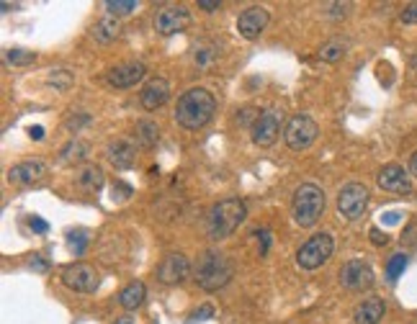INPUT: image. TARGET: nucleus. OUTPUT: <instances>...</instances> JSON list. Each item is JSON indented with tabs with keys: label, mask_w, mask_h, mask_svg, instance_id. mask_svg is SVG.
Wrapping results in <instances>:
<instances>
[{
	"label": "nucleus",
	"mask_w": 417,
	"mask_h": 324,
	"mask_svg": "<svg viewBox=\"0 0 417 324\" xmlns=\"http://www.w3.org/2000/svg\"><path fill=\"white\" fill-rule=\"evenodd\" d=\"M216 114V98L206 88H188L175 103V121L188 131L204 129Z\"/></svg>",
	"instance_id": "nucleus-1"
},
{
	"label": "nucleus",
	"mask_w": 417,
	"mask_h": 324,
	"mask_svg": "<svg viewBox=\"0 0 417 324\" xmlns=\"http://www.w3.org/2000/svg\"><path fill=\"white\" fill-rule=\"evenodd\" d=\"M234 266L232 260L216 250H206L204 255L199 257V263L194 268V281L199 288H204L206 294H214L232 281Z\"/></svg>",
	"instance_id": "nucleus-2"
},
{
	"label": "nucleus",
	"mask_w": 417,
	"mask_h": 324,
	"mask_svg": "<svg viewBox=\"0 0 417 324\" xmlns=\"http://www.w3.org/2000/svg\"><path fill=\"white\" fill-rule=\"evenodd\" d=\"M245 216H247V206H245V201H240V198H224L219 204H214L209 216H206L209 239L222 242L227 237H232L234 229L245 222Z\"/></svg>",
	"instance_id": "nucleus-3"
},
{
	"label": "nucleus",
	"mask_w": 417,
	"mask_h": 324,
	"mask_svg": "<svg viewBox=\"0 0 417 324\" xmlns=\"http://www.w3.org/2000/svg\"><path fill=\"white\" fill-rule=\"evenodd\" d=\"M325 214V191L314 183H301L296 191H294L292 198V216L294 224L301 226V229H309L322 219Z\"/></svg>",
	"instance_id": "nucleus-4"
},
{
	"label": "nucleus",
	"mask_w": 417,
	"mask_h": 324,
	"mask_svg": "<svg viewBox=\"0 0 417 324\" xmlns=\"http://www.w3.org/2000/svg\"><path fill=\"white\" fill-rule=\"evenodd\" d=\"M332 250H335V239L330 232H317L296 250V266L301 270H317L332 257Z\"/></svg>",
	"instance_id": "nucleus-5"
},
{
	"label": "nucleus",
	"mask_w": 417,
	"mask_h": 324,
	"mask_svg": "<svg viewBox=\"0 0 417 324\" xmlns=\"http://www.w3.org/2000/svg\"><path fill=\"white\" fill-rule=\"evenodd\" d=\"M320 134V127H317V121L307 114H294L289 121H286V127H283V142H286V147L294 149V152H304V149H309L314 144V139Z\"/></svg>",
	"instance_id": "nucleus-6"
},
{
	"label": "nucleus",
	"mask_w": 417,
	"mask_h": 324,
	"mask_svg": "<svg viewBox=\"0 0 417 324\" xmlns=\"http://www.w3.org/2000/svg\"><path fill=\"white\" fill-rule=\"evenodd\" d=\"M369 188L363 183H345L338 191V214L345 222H358L369 208Z\"/></svg>",
	"instance_id": "nucleus-7"
},
{
	"label": "nucleus",
	"mask_w": 417,
	"mask_h": 324,
	"mask_svg": "<svg viewBox=\"0 0 417 324\" xmlns=\"http://www.w3.org/2000/svg\"><path fill=\"white\" fill-rule=\"evenodd\" d=\"M62 285L75 291V294H96L98 285H101V275L93 266L88 263H72L62 270Z\"/></svg>",
	"instance_id": "nucleus-8"
},
{
	"label": "nucleus",
	"mask_w": 417,
	"mask_h": 324,
	"mask_svg": "<svg viewBox=\"0 0 417 324\" xmlns=\"http://www.w3.org/2000/svg\"><path fill=\"white\" fill-rule=\"evenodd\" d=\"M152 26L160 36H175L191 26V10L185 6H165V8L155 10Z\"/></svg>",
	"instance_id": "nucleus-9"
},
{
	"label": "nucleus",
	"mask_w": 417,
	"mask_h": 324,
	"mask_svg": "<svg viewBox=\"0 0 417 324\" xmlns=\"http://www.w3.org/2000/svg\"><path fill=\"white\" fill-rule=\"evenodd\" d=\"M271 23V10L265 6H250L237 16V31L247 41H255Z\"/></svg>",
	"instance_id": "nucleus-10"
},
{
	"label": "nucleus",
	"mask_w": 417,
	"mask_h": 324,
	"mask_svg": "<svg viewBox=\"0 0 417 324\" xmlns=\"http://www.w3.org/2000/svg\"><path fill=\"white\" fill-rule=\"evenodd\" d=\"M250 134L255 147H271L273 142L278 139V134H281V114L276 108L261 111V116L255 121V127L250 129Z\"/></svg>",
	"instance_id": "nucleus-11"
},
{
	"label": "nucleus",
	"mask_w": 417,
	"mask_h": 324,
	"mask_svg": "<svg viewBox=\"0 0 417 324\" xmlns=\"http://www.w3.org/2000/svg\"><path fill=\"white\" fill-rule=\"evenodd\" d=\"M188 273H191V263H188V257H185L183 252H170V255H165L155 270L157 281L165 285L183 283L185 278H188Z\"/></svg>",
	"instance_id": "nucleus-12"
},
{
	"label": "nucleus",
	"mask_w": 417,
	"mask_h": 324,
	"mask_svg": "<svg viewBox=\"0 0 417 324\" xmlns=\"http://www.w3.org/2000/svg\"><path fill=\"white\" fill-rule=\"evenodd\" d=\"M340 283L348 291H369L374 285V270L363 260H348L340 268Z\"/></svg>",
	"instance_id": "nucleus-13"
},
{
	"label": "nucleus",
	"mask_w": 417,
	"mask_h": 324,
	"mask_svg": "<svg viewBox=\"0 0 417 324\" xmlns=\"http://www.w3.org/2000/svg\"><path fill=\"white\" fill-rule=\"evenodd\" d=\"M376 183L381 191H389V193H399V196H409L412 193V180H409V173L397 162H389L378 170Z\"/></svg>",
	"instance_id": "nucleus-14"
},
{
	"label": "nucleus",
	"mask_w": 417,
	"mask_h": 324,
	"mask_svg": "<svg viewBox=\"0 0 417 324\" xmlns=\"http://www.w3.org/2000/svg\"><path fill=\"white\" fill-rule=\"evenodd\" d=\"M49 167L47 162L41 160H26V162H19L8 170V183L13 186H39L41 180L47 177Z\"/></svg>",
	"instance_id": "nucleus-15"
},
{
	"label": "nucleus",
	"mask_w": 417,
	"mask_h": 324,
	"mask_svg": "<svg viewBox=\"0 0 417 324\" xmlns=\"http://www.w3.org/2000/svg\"><path fill=\"white\" fill-rule=\"evenodd\" d=\"M147 75V67L142 65V62H124V65H116V67L111 69L106 75L108 85L111 88H134L136 83H142Z\"/></svg>",
	"instance_id": "nucleus-16"
},
{
	"label": "nucleus",
	"mask_w": 417,
	"mask_h": 324,
	"mask_svg": "<svg viewBox=\"0 0 417 324\" xmlns=\"http://www.w3.org/2000/svg\"><path fill=\"white\" fill-rule=\"evenodd\" d=\"M170 98V83L165 78H152L145 83V88L139 93V103L145 111H157L163 108Z\"/></svg>",
	"instance_id": "nucleus-17"
},
{
	"label": "nucleus",
	"mask_w": 417,
	"mask_h": 324,
	"mask_svg": "<svg viewBox=\"0 0 417 324\" xmlns=\"http://www.w3.org/2000/svg\"><path fill=\"white\" fill-rule=\"evenodd\" d=\"M108 155V162L116 167V170H129V167H134L136 162V147L129 142V139H116V142H111L106 149Z\"/></svg>",
	"instance_id": "nucleus-18"
},
{
	"label": "nucleus",
	"mask_w": 417,
	"mask_h": 324,
	"mask_svg": "<svg viewBox=\"0 0 417 324\" xmlns=\"http://www.w3.org/2000/svg\"><path fill=\"white\" fill-rule=\"evenodd\" d=\"M387 314V304H384V299H378V296H371L366 301H360L356 306V312H353V322L356 324H378Z\"/></svg>",
	"instance_id": "nucleus-19"
},
{
	"label": "nucleus",
	"mask_w": 417,
	"mask_h": 324,
	"mask_svg": "<svg viewBox=\"0 0 417 324\" xmlns=\"http://www.w3.org/2000/svg\"><path fill=\"white\" fill-rule=\"evenodd\" d=\"M75 183H78V188L85 191V193H98V191L103 188V183H106V177H103V170L98 165H85L78 170Z\"/></svg>",
	"instance_id": "nucleus-20"
},
{
	"label": "nucleus",
	"mask_w": 417,
	"mask_h": 324,
	"mask_svg": "<svg viewBox=\"0 0 417 324\" xmlns=\"http://www.w3.org/2000/svg\"><path fill=\"white\" fill-rule=\"evenodd\" d=\"M88 155H90V144L83 142V139H70L65 147L59 149V162L62 165H80L85 162Z\"/></svg>",
	"instance_id": "nucleus-21"
},
{
	"label": "nucleus",
	"mask_w": 417,
	"mask_h": 324,
	"mask_svg": "<svg viewBox=\"0 0 417 324\" xmlns=\"http://www.w3.org/2000/svg\"><path fill=\"white\" fill-rule=\"evenodd\" d=\"M121 34V23L114 16H106V19L96 21V26L90 29V36L98 41V44H111L114 39H119Z\"/></svg>",
	"instance_id": "nucleus-22"
},
{
	"label": "nucleus",
	"mask_w": 417,
	"mask_h": 324,
	"mask_svg": "<svg viewBox=\"0 0 417 324\" xmlns=\"http://www.w3.org/2000/svg\"><path fill=\"white\" fill-rule=\"evenodd\" d=\"M145 296H147L145 283L132 281L129 285H124V288H121V294H119V304L124 306L126 312H136L139 306L145 304Z\"/></svg>",
	"instance_id": "nucleus-23"
},
{
	"label": "nucleus",
	"mask_w": 417,
	"mask_h": 324,
	"mask_svg": "<svg viewBox=\"0 0 417 324\" xmlns=\"http://www.w3.org/2000/svg\"><path fill=\"white\" fill-rule=\"evenodd\" d=\"M134 137H136V144H142L145 149H152L157 142H160V129H157L155 121L145 118V121H139V124H136Z\"/></svg>",
	"instance_id": "nucleus-24"
},
{
	"label": "nucleus",
	"mask_w": 417,
	"mask_h": 324,
	"mask_svg": "<svg viewBox=\"0 0 417 324\" xmlns=\"http://www.w3.org/2000/svg\"><path fill=\"white\" fill-rule=\"evenodd\" d=\"M47 85L49 88L59 90V93H65V90H70L72 85H75V72L72 69H49L47 72Z\"/></svg>",
	"instance_id": "nucleus-25"
},
{
	"label": "nucleus",
	"mask_w": 417,
	"mask_h": 324,
	"mask_svg": "<svg viewBox=\"0 0 417 324\" xmlns=\"http://www.w3.org/2000/svg\"><path fill=\"white\" fill-rule=\"evenodd\" d=\"M37 62V52H29V50H8L6 52V65H13V67H26V65H34Z\"/></svg>",
	"instance_id": "nucleus-26"
},
{
	"label": "nucleus",
	"mask_w": 417,
	"mask_h": 324,
	"mask_svg": "<svg viewBox=\"0 0 417 324\" xmlns=\"http://www.w3.org/2000/svg\"><path fill=\"white\" fill-rule=\"evenodd\" d=\"M407 263H409V257L405 255V252H394V255L389 257V263H387V281L389 283H394L399 275L405 273Z\"/></svg>",
	"instance_id": "nucleus-27"
},
{
	"label": "nucleus",
	"mask_w": 417,
	"mask_h": 324,
	"mask_svg": "<svg viewBox=\"0 0 417 324\" xmlns=\"http://www.w3.org/2000/svg\"><path fill=\"white\" fill-rule=\"evenodd\" d=\"M343 54H345V41H340V39L325 41L320 50L322 62H338V59H343Z\"/></svg>",
	"instance_id": "nucleus-28"
},
{
	"label": "nucleus",
	"mask_w": 417,
	"mask_h": 324,
	"mask_svg": "<svg viewBox=\"0 0 417 324\" xmlns=\"http://www.w3.org/2000/svg\"><path fill=\"white\" fill-rule=\"evenodd\" d=\"M103 8L108 10V16L119 19V16H129V13H134L136 3L134 0H106V3H103Z\"/></svg>",
	"instance_id": "nucleus-29"
},
{
	"label": "nucleus",
	"mask_w": 417,
	"mask_h": 324,
	"mask_svg": "<svg viewBox=\"0 0 417 324\" xmlns=\"http://www.w3.org/2000/svg\"><path fill=\"white\" fill-rule=\"evenodd\" d=\"M68 245H70V250H72V252L80 257L83 252H85L88 232H83V229H78V232H70V235H68Z\"/></svg>",
	"instance_id": "nucleus-30"
},
{
	"label": "nucleus",
	"mask_w": 417,
	"mask_h": 324,
	"mask_svg": "<svg viewBox=\"0 0 417 324\" xmlns=\"http://www.w3.org/2000/svg\"><path fill=\"white\" fill-rule=\"evenodd\" d=\"M258 116H261V111L258 108H252V106H247V108H243V111H237V124L240 127H255V121H258Z\"/></svg>",
	"instance_id": "nucleus-31"
},
{
	"label": "nucleus",
	"mask_w": 417,
	"mask_h": 324,
	"mask_svg": "<svg viewBox=\"0 0 417 324\" xmlns=\"http://www.w3.org/2000/svg\"><path fill=\"white\" fill-rule=\"evenodd\" d=\"M353 8V3H327L325 6V13L330 16V19H345Z\"/></svg>",
	"instance_id": "nucleus-32"
},
{
	"label": "nucleus",
	"mask_w": 417,
	"mask_h": 324,
	"mask_svg": "<svg viewBox=\"0 0 417 324\" xmlns=\"http://www.w3.org/2000/svg\"><path fill=\"white\" fill-rule=\"evenodd\" d=\"M85 124H90V116H88V114H78V116H70L68 121H65V129L78 134V131L85 127Z\"/></svg>",
	"instance_id": "nucleus-33"
},
{
	"label": "nucleus",
	"mask_w": 417,
	"mask_h": 324,
	"mask_svg": "<svg viewBox=\"0 0 417 324\" xmlns=\"http://www.w3.org/2000/svg\"><path fill=\"white\" fill-rule=\"evenodd\" d=\"M212 316H214V306L212 304H204V306H199L194 314L188 316V324L204 322V319H212Z\"/></svg>",
	"instance_id": "nucleus-34"
},
{
	"label": "nucleus",
	"mask_w": 417,
	"mask_h": 324,
	"mask_svg": "<svg viewBox=\"0 0 417 324\" xmlns=\"http://www.w3.org/2000/svg\"><path fill=\"white\" fill-rule=\"evenodd\" d=\"M399 19H402V23H417V3L405 6V10L399 13Z\"/></svg>",
	"instance_id": "nucleus-35"
},
{
	"label": "nucleus",
	"mask_w": 417,
	"mask_h": 324,
	"mask_svg": "<svg viewBox=\"0 0 417 324\" xmlns=\"http://www.w3.org/2000/svg\"><path fill=\"white\" fill-rule=\"evenodd\" d=\"M369 235H371V242H374V245H376V247L387 245V242H389V235H387V232H381L378 226H374V229H371Z\"/></svg>",
	"instance_id": "nucleus-36"
},
{
	"label": "nucleus",
	"mask_w": 417,
	"mask_h": 324,
	"mask_svg": "<svg viewBox=\"0 0 417 324\" xmlns=\"http://www.w3.org/2000/svg\"><path fill=\"white\" fill-rule=\"evenodd\" d=\"M29 226L37 232V235H47V232H49V224L44 222V219H39V216H31Z\"/></svg>",
	"instance_id": "nucleus-37"
},
{
	"label": "nucleus",
	"mask_w": 417,
	"mask_h": 324,
	"mask_svg": "<svg viewBox=\"0 0 417 324\" xmlns=\"http://www.w3.org/2000/svg\"><path fill=\"white\" fill-rule=\"evenodd\" d=\"M402 242H405V245H415V242H417V222H415V224H409L407 229H405V235H402Z\"/></svg>",
	"instance_id": "nucleus-38"
},
{
	"label": "nucleus",
	"mask_w": 417,
	"mask_h": 324,
	"mask_svg": "<svg viewBox=\"0 0 417 324\" xmlns=\"http://www.w3.org/2000/svg\"><path fill=\"white\" fill-rule=\"evenodd\" d=\"M261 255H268V247H271V232L268 229H261Z\"/></svg>",
	"instance_id": "nucleus-39"
},
{
	"label": "nucleus",
	"mask_w": 417,
	"mask_h": 324,
	"mask_svg": "<svg viewBox=\"0 0 417 324\" xmlns=\"http://www.w3.org/2000/svg\"><path fill=\"white\" fill-rule=\"evenodd\" d=\"M199 8L206 10V13H214V10L222 8V3L219 0H199Z\"/></svg>",
	"instance_id": "nucleus-40"
},
{
	"label": "nucleus",
	"mask_w": 417,
	"mask_h": 324,
	"mask_svg": "<svg viewBox=\"0 0 417 324\" xmlns=\"http://www.w3.org/2000/svg\"><path fill=\"white\" fill-rule=\"evenodd\" d=\"M31 268H34V270H39V273H44V270H47V260H41V257H34V260H31Z\"/></svg>",
	"instance_id": "nucleus-41"
},
{
	"label": "nucleus",
	"mask_w": 417,
	"mask_h": 324,
	"mask_svg": "<svg viewBox=\"0 0 417 324\" xmlns=\"http://www.w3.org/2000/svg\"><path fill=\"white\" fill-rule=\"evenodd\" d=\"M29 137L37 139V142H39V139H44V127H29Z\"/></svg>",
	"instance_id": "nucleus-42"
},
{
	"label": "nucleus",
	"mask_w": 417,
	"mask_h": 324,
	"mask_svg": "<svg viewBox=\"0 0 417 324\" xmlns=\"http://www.w3.org/2000/svg\"><path fill=\"white\" fill-rule=\"evenodd\" d=\"M114 324H134V319H132V314H121L114 319Z\"/></svg>",
	"instance_id": "nucleus-43"
},
{
	"label": "nucleus",
	"mask_w": 417,
	"mask_h": 324,
	"mask_svg": "<svg viewBox=\"0 0 417 324\" xmlns=\"http://www.w3.org/2000/svg\"><path fill=\"white\" fill-rule=\"evenodd\" d=\"M409 173L417 177V152L412 155V158H409Z\"/></svg>",
	"instance_id": "nucleus-44"
},
{
	"label": "nucleus",
	"mask_w": 417,
	"mask_h": 324,
	"mask_svg": "<svg viewBox=\"0 0 417 324\" xmlns=\"http://www.w3.org/2000/svg\"><path fill=\"white\" fill-rule=\"evenodd\" d=\"M387 222H389V224H394V222H399V214H387Z\"/></svg>",
	"instance_id": "nucleus-45"
}]
</instances>
